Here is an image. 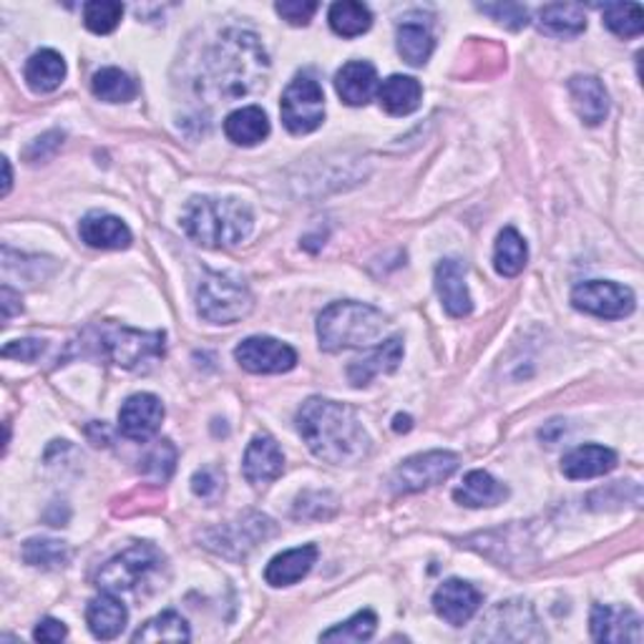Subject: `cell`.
<instances>
[{
    "label": "cell",
    "mask_w": 644,
    "mask_h": 644,
    "mask_svg": "<svg viewBox=\"0 0 644 644\" xmlns=\"http://www.w3.org/2000/svg\"><path fill=\"white\" fill-rule=\"evenodd\" d=\"M124 18V6L114 0H91L84 6V25L96 35L112 33Z\"/></svg>",
    "instance_id": "cell-39"
},
{
    "label": "cell",
    "mask_w": 644,
    "mask_h": 644,
    "mask_svg": "<svg viewBox=\"0 0 644 644\" xmlns=\"http://www.w3.org/2000/svg\"><path fill=\"white\" fill-rule=\"evenodd\" d=\"M162 567L164 557L159 549L152 544H136L101 569L98 586L112 594H142L144 586H152Z\"/></svg>",
    "instance_id": "cell-7"
},
{
    "label": "cell",
    "mask_w": 644,
    "mask_h": 644,
    "mask_svg": "<svg viewBox=\"0 0 644 644\" xmlns=\"http://www.w3.org/2000/svg\"><path fill=\"white\" fill-rule=\"evenodd\" d=\"M436 49V41L426 25L420 23H403L398 25V53L411 66H423L428 63L430 53Z\"/></svg>",
    "instance_id": "cell-34"
},
{
    "label": "cell",
    "mask_w": 644,
    "mask_h": 644,
    "mask_svg": "<svg viewBox=\"0 0 644 644\" xmlns=\"http://www.w3.org/2000/svg\"><path fill=\"white\" fill-rule=\"evenodd\" d=\"M458 471V456L450 450H428V454L411 456L391 474L393 494H418L430 486L444 484Z\"/></svg>",
    "instance_id": "cell-9"
},
{
    "label": "cell",
    "mask_w": 644,
    "mask_h": 644,
    "mask_svg": "<svg viewBox=\"0 0 644 644\" xmlns=\"http://www.w3.org/2000/svg\"><path fill=\"white\" fill-rule=\"evenodd\" d=\"M604 25L620 39H637L644 29V15L637 3H610L602 11Z\"/></svg>",
    "instance_id": "cell-37"
},
{
    "label": "cell",
    "mask_w": 644,
    "mask_h": 644,
    "mask_svg": "<svg viewBox=\"0 0 644 644\" xmlns=\"http://www.w3.org/2000/svg\"><path fill=\"white\" fill-rule=\"evenodd\" d=\"M614 466H616V454L612 448L589 444V446H579L572 450V454L564 456V461H561V474H564L567 478H572V481H586V478L610 474Z\"/></svg>",
    "instance_id": "cell-25"
},
{
    "label": "cell",
    "mask_w": 644,
    "mask_h": 644,
    "mask_svg": "<svg viewBox=\"0 0 644 644\" xmlns=\"http://www.w3.org/2000/svg\"><path fill=\"white\" fill-rule=\"evenodd\" d=\"M237 363L245 371L257 375H272V373H288L298 365V353L292 351L288 343H280L274 337H247L235 347Z\"/></svg>",
    "instance_id": "cell-13"
},
{
    "label": "cell",
    "mask_w": 644,
    "mask_h": 644,
    "mask_svg": "<svg viewBox=\"0 0 644 644\" xmlns=\"http://www.w3.org/2000/svg\"><path fill=\"white\" fill-rule=\"evenodd\" d=\"M539 31L554 39H577L586 31V13L577 3H551L539 11Z\"/></svg>",
    "instance_id": "cell-26"
},
{
    "label": "cell",
    "mask_w": 644,
    "mask_h": 644,
    "mask_svg": "<svg viewBox=\"0 0 644 644\" xmlns=\"http://www.w3.org/2000/svg\"><path fill=\"white\" fill-rule=\"evenodd\" d=\"M63 142V134L59 132H51V134H45L41 136V139H35L31 146H29V152H25V159L29 162H41V159H49V152L45 149H51V152H56L59 146Z\"/></svg>",
    "instance_id": "cell-45"
},
{
    "label": "cell",
    "mask_w": 644,
    "mask_h": 644,
    "mask_svg": "<svg viewBox=\"0 0 644 644\" xmlns=\"http://www.w3.org/2000/svg\"><path fill=\"white\" fill-rule=\"evenodd\" d=\"M572 305L586 315L622 320L634 312V292L610 280H589L572 290Z\"/></svg>",
    "instance_id": "cell-11"
},
{
    "label": "cell",
    "mask_w": 644,
    "mask_h": 644,
    "mask_svg": "<svg viewBox=\"0 0 644 644\" xmlns=\"http://www.w3.org/2000/svg\"><path fill=\"white\" fill-rule=\"evenodd\" d=\"M66 624L59 622V620H43L39 622V627H35L33 632V640L35 642H61V640H66Z\"/></svg>",
    "instance_id": "cell-46"
},
{
    "label": "cell",
    "mask_w": 644,
    "mask_h": 644,
    "mask_svg": "<svg viewBox=\"0 0 644 644\" xmlns=\"http://www.w3.org/2000/svg\"><path fill=\"white\" fill-rule=\"evenodd\" d=\"M592 637L596 642H642V620L627 606L596 604L592 610Z\"/></svg>",
    "instance_id": "cell-16"
},
{
    "label": "cell",
    "mask_w": 644,
    "mask_h": 644,
    "mask_svg": "<svg viewBox=\"0 0 644 644\" xmlns=\"http://www.w3.org/2000/svg\"><path fill=\"white\" fill-rule=\"evenodd\" d=\"M267 69V53L255 33L227 31L207 59L205 91L222 98L247 96L264 86Z\"/></svg>",
    "instance_id": "cell-2"
},
{
    "label": "cell",
    "mask_w": 644,
    "mask_h": 644,
    "mask_svg": "<svg viewBox=\"0 0 644 644\" xmlns=\"http://www.w3.org/2000/svg\"><path fill=\"white\" fill-rule=\"evenodd\" d=\"M189 624L177 612H162L134 632V642H189Z\"/></svg>",
    "instance_id": "cell-33"
},
{
    "label": "cell",
    "mask_w": 644,
    "mask_h": 644,
    "mask_svg": "<svg viewBox=\"0 0 644 644\" xmlns=\"http://www.w3.org/2000/svg\"><path fill=\"white\" fill-rule=\"evenodd\" d=\"M411 426H413L411 416H395V426L393 428L398 430V434H401V430H411Z\"/></svg>",
    "instance_id": "cell-49"
},
{
    "label": "cell",
    "mask_w": 644,
    "mask_h": 644,
    "mask_svg": "<svg viewBox=\"0 0 644 644\" xmlns=\"http://www.w3.org/2000/svg\"><path fill=\"white\" fill-rule=\"evenodd\" d=\"M23 561L35 569H63L71 561V549L56 539H29L23 544Z\"/></svg>",
    "instance_id": "cell-36"
},
{
    "label": "cell",
    "mask_w": 644,
    "mask_h": 644,
    "mask_svg": "<svg viewBox=\"0 0 644 644\" xmlns=\"http://www.w3.org/2000/svg\"><path fill=\"white\" fill-rule=\"evenodd\" d=\"M245 478L252 486H267L272 484L274 478L282 476L284 468V456L278 446V440L272 436H255L252 444L245 450Z\"/></svg>",
    "instance_id": "cell-17"
},
{
    "label": "cell",
    "mask_w": 644,
    "mask_h": 644,
    "mask_svg": "<svg viewBox=\"0 0 644 644\" xmlns=\"http://www.w3.org/2000/svg\"><path fill=\"white\" fill-rule=\"evenodd\" d=\"M388 318L378 308L365 302H333L318 318L320 347L328 353H340L347 347H365L383 340Z\"/></svg>",
    "instance_id": "cell-4"
},
{
    "label": "cell",
    "mask_w": 644,
    "mask_h": 644,
    "mask_svg": "<svg viewBox=\"0 0 644 644\" xmlns=\"http://www.w3.org/2000/svg\"><path fill=\"white\" fill-rule=\"evenodd\" d=\"M174 464H177V448L169 440H159L139 466V471L149 478V481L164 484L174 474Z\"/></svg>",
    "instance_id": "cell-40"
},
{
    "label": "cell",
    "mask_w": 644,
    "mask_h": 644,
    "mask_svg": "<svg viewBox=\"0 0 644 644\" xmlns=\"http://www.w3.org/2000/svg\"><path fill=\"white\" fill-rule=\"evenodd\" d=\"M79 235L94 250H126L132 245V229L114 215L91 211L79 225Z\"/></svg>",
    "instance_id": "cell-19"
},
{
    "label": "cell",
    "mask_w": 644,
    "mask_h": 644,
    "mask_svg": "<svg viewBox=\"0 0 644 644\" xmlns=\"http://www.w3.org/2000/svg\"><path fill=\"white\" fill-rule=\"evenodd\" d=\"M478 11L489 13L494 21H499L501 25L511 31H519L529 23V11L523 6L517 3H496V6H478Z\"/></svg>",
    "instance_id": "cell-41"
},
{
    "label": "cell",
    "mask_w": 644,
    "mask_h": 644,
    "mask_svg": "<svg viewBox=\"0 0 644 644\" xmlns=\"http://www.w3.org/2000/svg\"><path fill=\"white\" fill-rule=\"evenodd\" d=\"M378 630V616L371 610H363L353 614L351 620L343 624H335L333 630L322 632L320 642H367Z\"/></svg>",
    "instance_id": "cell-38"
},
{
    "label": "cell",
    "mask_w": 644,
    "mask_h": 644,
    "mask_svg": "<svg viewBox=\"0 0 644 644\" xmlns=\"http://www.w3.org/2000/svg\"><path fill=\"white\" fill-rule=\"evenodd\" d=\"M403 361V340L401 337H391L375 347L373 353H367L361 361L351 363L347 367V378L355 385V388H363V385L371 383L378 375L393 373L395 367Z\"/></svg>",
    "instance_id": "cell-22"
},
{
    "label": "cell",
    "mask_w": 644,
    "mask_h": 644,
    "mask_svg": "<svg viewBox=\"0 0 644 644\" xmlns=\"http://www.w3.org/2000/svg\"><path fill=\"white\" fill-rule=\"evenodd\" d=\"M181 227L201 247H235L252 235V209L239 199L195 197L181 211Z\"/></svg>",
    "instance_id": "cell-3"
},
{
    "label": "cell",
    "mask_w": 644,
    "mask_h": 644,
    "mask_svg": "<svg viewBox=\"0 0 644 644\" xmlns=\"http://www.w3.org/2000/svg\"><path fill=\"white\" fill-rule=\"evenodd\" d=\"M298 430L320 461L333 466L361 464L371 454V436L357 413L328 398H310L298 411Z\"/></svg>",
    "instance_id": "cell-1"
},
{
    "label": "cell",
    "mask_w": 644,
    "mask_h": 644,
    "mask_svg": "<svg viewBox=\"0 0 644 644\" xmlns=\"http://www.w3.org/2000/svg\"><path fill=\"white\" fill-rule=\"evenodd\" d=\"M436 290L450 318L471 315L474 300L466 288V267L458 260H444L436 267Z\"/></svg>",
    "instance_id": "cell-18"
},
{
    "label": "cell",
    "mask_w": 644,
    "mask_h": 644,
    "mask_svg": "<svg viewBox=\"0 0 644 644\" xmlns=\"http://www.w3.org/2000/svg\"><path fill=\"white\" fill-rule=\"evenodd\" d=\"M481 602V592L474 584L464 582V579H448L434 594V610L450 627H461V624L471 620Z\"/></svg>",
    "instance_id": "cell-15"
},
{
    "label": "cell",
    "mask_w": 644,
    "mask_h": 644,
    "mask_svg": "<svg viewBox=\"0 0 644 644\" xmlns=\"http://www.w3.org/2000/svg\"><path fill=\"white\" fill-rule=\"evenodd\" d=\"M126 620H128V612L124 602L112 592H104L101 596H96V600L89 602L86 622H89L91 634H94L96 640H116L118 634L124 632Z\"/></svg>",
    "instance_id": "cell-24"
},
{
    "label": "cell",
    "mask_w": 644,
    "mask_h": 644,
    "mask_svg": "<svg viewBox=\"0 0 644 644\" xmlns=\"http://www.w3.org/2000/svg\"><path fill=\"white\" fill-rule=\"evenodd\" d=\"M18 312H23L21 294L13 292L11 288H8V284H3V322H8L13 315H18Z\"/></svg>",
    "instance_id": "cell-47"
},
{
    "label": "cell",
    "mask_w": 644,
    "mask_h": 644,
    "mask_svg": "<svg viewBox=\"0 0 644 644\" xmlns=\"http://www.w3.org/2000/svg\"><path fill=\"white\" fill-rule=\"evenodd\" d=\"M337 96L345 101L347 106H365L378 91V73L375 66L367 61H351L337 71L335 76Z\"/></svg>",
    "instance_id": "cell-21"
},
{
    "label": "cell",
    "mask_w": 644,
    "mask_h": 644,
    "mask_svg": "<svg viewBox=\"0 0 644 644\" xmlns=\"http://www.w3.org/2000/svg\"><path fill=\"white\" fill-rule=\"evenodd\" d=\"M476 637L491 642H521L541 640L544 634L539 632L537 614L527 602H501L486 616Z\"/></svg>",
    "instance_id": "cell-12"
},
{
    "label": "cell",
    "mask_w": 644,
    "mask_h": 644,
    "mask_svg": "<svg viewBox=\"0 0 644 644\" xmlns=\"http://www.w3.org/2000/svg\"><path fill=\"white\" fill-rule=\"evenodd\" d=\"M91 337L89 345L96 347L98 355H104L106 361H112L118 367L126 371H139V367L152 365L164 355V333H142V330H132L124 325H104L86 330Z\"/></svg>",
    "instance_id": "cell-5"
},
{
    "label": "cell",
    "mask_w": 644,
    "mask_h": 644,
    "mask_svg": "<svg viewBox=\"0 0 644 644\" xmlns=\"http://www.w3.org/2000/svg\"><path fill=\"white\" fill-rule=\"evenodd\" d=\"M252 292L225 272H205L197 284V312L211 325H235L252 312Z\"/></svg>",
    "instance_id": "cell-6"
},
{
    "label": "cell",
    "mask_w": 644,
    "mask_h": 644,
    "mask_svg": "<svg viewBox=\"0 0 644 644\" xmlns=\"http://www.w3.org/2000/svg\"><path fill=\"white\" fill-rule=\"evenodd\" d=\"M63 79H66V61H63L61 53L45 49L33 53L25 63V84H29L35 94H49V91H56Z\"/></svg>",
    "instance_id": "cell-30"
},
{
    "label": "cell",
    "mask_w": 644,
    "mask_h": 644,
    "mask_svg": "<svg viewBox=\"0 0 644 644\" xmlns=\"http://www.w3.org/2000/svg\"><path fill=\"white\" fill-rule=\"evenodd\" d=\"M45 351L43 340H13L3 347V357H15V361L33 363L35 357Z\"/></svg>",
    "instance_id": "cell-44"
},
{
    "label": "cell",
    "mask_w": 644,
    "mask_h": 644,
    "mask_svg": "<svg viewBox=\"0 0 644 644\" xmlns=\"http://www.w3.org/2000/svg\"><path fill=\"white\" fill-rule=\"evenodd\" d=\"M569 96L577 116L586 126H600L610 114V94L600 79L594 76H574L569 81Z\"/></svg>",
    "instance_id": "cell-20"
},
{
    "label": "cell",
    "mask_w": 644,
    "mask_h": 644,
    "mask_svg": "<svg viewBox=\"0 0 644 644\" xmlns=\"http://www.w3.org/2000/svg\"><path fill=\"white\" fill-rule=\"evenodd\" d=\"M94 96L106 104H126L136 96V84L122 69H101L91 81Z\"/></svg>",
    "instance_id": "cell-35"
},
{
    "label": "cell",
    "mask_w": 644,
    "mask_h": 644,
    "mask_svg": "<svg viewBox=\"0 0 644 644\" xmlns=\"http://www.w3.org/2000/svg\"><path fill=\"white\" fill-rule=\"evenodd\" d=\"M318 561V547L305 544L298 549L284 551V554L274 557L264 569V579L270 586H290L298 584L300 579H305L310 574V569L315 567Z\"/></svg>",
    "instance_id": "cell-23"
},
{
    "label": "cell",
    "mask_w": 644,
    "mask_h": 644,
    "mask_svg": "<svg viewBox=\"0 0 644 644\" xmlns=\"http://www.w3.org/2000/svg\"><path fill=\"white\" fill-rule=\"evenodd\" d=\"M318 3H302V0H282V3L274 6L284 21L292 25H308L312 21V15L318 13Z\"/></svg>",
    "instance_id": "cell-43"
},
{
    "label": "cell",
    "mask_w": 644,
    "mask_h": 644,
    "mask_svg": "<svg viewBox=\"0 0 644 644\" xmlns=\"http://www.w3.org/2000/svg\"><path fill=\"white\" fill-rule=\"evenodd\" d=\"M225 489V474L217 471V468H199V471L191 476V491L201 499H215V496Z\"/></svg>",
    "instance_id": "cell-42"
},
{
    "label": "cell",
    "mask_w": 644,
    "mask_h": 644,
    "mask_svg": "<svg viewBox=\"0 0 644 644\" xmlns=\"http://www.w3.org/2000/svg\"><path fill=\"white\" fill-rule=\"evenodd\" d=\"M529 250L523 237L513 227H506L499 232L494 247V267L503 278H517V274L527 267Z\"/></svg>",
    "instance_id": "cell-31"
},
{
    "label": "cell",
    "mask_w": 644,
    "mask_h": 644,
    "mask_svg": "<svg viewBox=\"0 0 644 644\" xmlns=\"http://www.w3.org/2000/svg\"><path fill=\"white\" fill-rule=\"evenodd\" d=\"M164 420V406L162 401L152 393H136L118 411V430L128 440H149L156 436V430L162 428Z\"/></svg>",
    "instance_id": "cell-14"
},
{
    "label": "cell",
    "mask_w": 644,
    "mask_h": 644,
    "mask_svg": "<svg viewBox=\"0 0 644 644\" xmlns=\"http://www.w3.org/2000/svg\"><path fill=\"white\" fill-rule=\"evenodd\" d=\"M225 134L237 146H257L270 136V122L260 106H245L227 116Z\"/></svg>",
    "instance_id": "cell-27"
},
{
    "label": "cell",
    "mask_w": 644,
    "mask_h": 644,
    "mask_svg": "<svg viewBox=\"0 0 644 644\" xmlns=\"http://www.w3.org/2000/svg\"><path fill=\"white\" fill-rule=\"evenodd\" d=\"M506 496H509V489H506L503 484L496 481V478L486 471L466 474L464 484L454 491V499L461 506H468V509L499 506Z\"/></svg>",
    "instance_id": "cell-28"
},
{
    "label": "cell",
    "mask_w": 644,
    "mask_h": 644,
    "mask_svg": "<svg viewBox=\"0 0 644 644\" xmlns=\"http://www.w3.org/2000/svg\"><path fill=\"white\" fill-rule=\"evenodd\" d=\"M282 124L290 134L302 136L325 122V94L312 76H298L282 94Z\"/></svg>",
    "instance_id": "cell-8"
},
{
    "label": "cell",
    "mask_w": 644,
    "mask_h": 644,
    "mask_svg": "<svg viewBox=\"0 0 644 644\" xmlns=\"http://www.w3.org/2000/svg\"><path fill=\"white\" fill-rule=\"evenodd\" d=\"M3 197H8V191H11V184H13V172H11V162L3 159Z\"/></svg>",
    "instance_id": "cell-48"
},
{
    "label": "cell",
    "mask_w": 644,
    "mask_h": 644,
    "mask_svg": "<svg viewBox=\"0 0 644 644\" xmlns=\"http://www.w3.org/2000/svg\"><path fill=\"white\" fill-rule=\"evenodd\" d=\"M274 533V523L262 513H247V517L222 523V527L209 529L201 533L205 547L217 551L227 559H242L247 551H252L260 541L270 539Z\"/></svg>",
    "instance_id": "cell-10"
},
{
    "label": "cell",
    "mask_w": 644,
    "mask_h": 644,
    "mask_svg": "<svg viewBox=\"0 0 644 644\" xmlns=\"http://www.w3.org/2000/svg\"><path fill=\"white\" fill-rule=\"evenodd\" d=\"M423 98V86L413 76H391L378 86L381 106L391 116H408L416 112Z\"/></svg>",
    "instance_id": "cell-29"
},
{
    "label": "cell",
    "mask_w": 644,
    "mask_h": 644,
    "mask_svg": "<svg viewBox=\"0 0 644 644\" xmlns=\"http://www.w3.org/2000/svg\"><path fill=\"white\" fill-rule=\"evenodd\" d=\"M330 29L343 39H355V35H363L365 31H371L373 25V13L367 11V6L353 3V0H343V3H333L328 13Z\"/></svg>",
    "instance_id": "cell-32"
}]
</instances>
